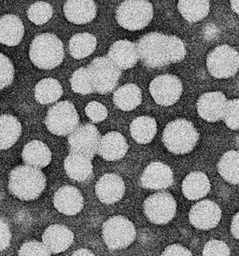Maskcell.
Masks as SVG:
<instances>
[{
	"label": "cell",
	"mask_w": 239,
	"mask_h": 256,
	"mask_svg": "<svg viewBox=\"0 0 239 256\" xmlns=\"http://www.w3.org/2000/svg\"><path fill=\"white\" fill-rule=\"evenodd\" d=\"M136 48L142 63L150 68L175 64L186 56L185 45L180 38L159 32H152L142 36Z\"/></svg>",
	"instance_id": "obj_1"
},
{
	"label": "cell",
	"mask_w": 239,
	"mask_h": 256,
	"mask_svg": "<svg viewBox=\"0 0 239 256\" xmlns=\"http://www.w3.org/2000/svg\"><path fill=\"white\" fill-rule=\"evenodd\" d=\"M47 180L42 171L29 166H18L8 176V191L15 198L24 201L40 198L46 188Z\"/></svg>",
	"instance_id": "obj_2"
},
{
	"label": "cell",
	"mask_w": 239,
	"mask_h": 256,
	"mask_svg": "<svg viewBox=\"0 0 239 256\" xmlns=\"http://www.w3.org/2000/svg\"><path fill=\"white\" fill-rule=\"evenodd\" d=\"M64 50L62 40L52 33L36 36L30 45L29 57L40 70H52L62 64Z\"/></svg>",
	"instance_id": "obj_3"
},
{
	"label": "cell",
	"mask_w": 239,
	"mask_h": 256,
	"mask_svg": "<svg viewBox=\"0 0 239 256\" xmlns=\"http://www.w3.org/2000/svg\"><path fill=\"white\" fill-rule=\"evenodd\" d=\"M162 143L174 154H187L196 146L199 133L192 122L186 119L170 122L162 132Z\"/></svg>",
	"instance_id": "obj_4"
},
{
	"label": "cell",
	"mask_w": 239,
	"mask_h": 256,
	"mask_svg": "<svg viewBox=\"0 0 239 256\" xmlns=\"http://www.w3.org/2000/svg\"><path fill=\"white\" fill-rule=\"evenodd\" d=\"M152 17V4L146 0L124 1L116 12V20L120 26L130 31L145 28Z\"/></svg>",
	"instance_id": "obj_5"
},
{
	"label": "cell",
	"mask_w": 239,
	"mask_h": 256,
	"mask_svg": "<svg viewBox=\"0 0 239 256\" xmlns=\"http://www.w3.org/2000/svg\"><path fill=\"white\" fill-rule=\"evenodd\" d=\"M136 236L134 224L122 215L110 217L102 224V238L110 250L126 249Z\"/></svg>",
	"instance_id": "obj_6"
},
{
	"label": "cell",
	"mask_w": 239,
	"mask_h": 256,
	"mask_svg": "<svg viewBox=\"0 0 239 256\" xmlns=\"http://www.w3.org/2000/svg\"><path fill=\"white\" fill-rule=\"evenodd\" d=\"M44 122L52 134L64 136L78 128L80 117L70 101H62L50 108Z\"/></svg>",
	"instance_id": "obj_7"
},
{
	"label": "cell",
	"mask_w": 239,
	"mask_h": 256,
	"mask_svg": "<svg viewBox=\"0 0 239 256\" xmlns=\"http://www.w3.org/2000/svg\"><path fill=\"white\" fill-rule=\"evenodd\" d=\"M206 66L214 78L234 77L239 70L238 52L228 44L217 46L208 54Z\"/></svg>",
	"instance_id": "obj_8"
},
{
	"label": "cell",
	"mask_w": 239,
	"mask_h": 256,
	"mask_svg": "<svg viewBox=\"0 0 239 256\" xmlns=\"http://www.w3.org/2000/svg\"><path fill=\"white\" fill-rule=\"evenodd\" d=\"M87 68L91 74L94 91L100 94L114 90L122 76L120 70L108 57L94 58Z\"/></svg>",
	"instance_id": "obj_9"
},
{
	"label": "cell",
	"mask_w": 239,
	"mask_h": 256,
	"mask_svg": "<svg viewBox=\"0 0 239 256\" xmlns=\"http://www.w3.org/2000/svg\"><path fill=\"white\" fill-rule=\"evenodd\" d=\"M144 214L154 224H166L176 214V202L168 192H159L150 196L143 204Z\"/></svg>",
	"instance_id": "obj_10"
},
{
	"label": "cell",
	"mask_w": 239,
	"mask_h": 256,
	"mask_svg": "<svg viewBox=\"0 0 239 256\" xmlns=\"http://www.w3.org/2000/svg\"><path fill=\"white\" fill-rule=\"evenodd\" d=\"M183 91L180 78L171 74L159 75L150 84V92L155 102L164 107H169L180 100Z\"/></svg>",
	"instance_id": "obj_11"
},
{
	"label": "cell",
	"mask_w": 239,
	"mask_h": 256,
	"mask_svg": "<svg viewBox=\"0 0 239 256\" xmlns=\"http://www.w3.org/2000/svg\"><path fill=\"white\" fill-rule=\"evenodd\" d=\"M101 135L98 129L92 124L80 126L68 136L70 154L84 156L90 159L98 152Z\"/></svg>",
	"instance_id": "obj_12"
},
{
	"label": "cell",
	"mask_w": 239,
	"mask_h": 256,
	"mask_svg": "<svg viewBox=\"0 0 239 256\" xmlns=\"http://www.w3.org/2000/svg\"><path fill=\"white\" fill-rule=\"evenodd\" d=\"M222 219V210L211 200L199 201L190 208L189 220L194 228L200 230H210L218 224Z\"/></svg>",
	"instance_id": "obj_13"
},
{
	"label": "cell",
	"mask_w": 239,
	"mask_h": 256,
	"mask_svg": "<svg viewBox=\"0 0 239 256\" xmlns=\"http://www.w3.org/2000/svg\"><path fill=\"white\" fill-rule=\"evenodd\" d=\"M228 100L222 92H208L197 100V112L204 121L217 122L224 119Z\"/></svg>",
	"instance_id": "obj_14"
},
{
	"label": "cell",
	"mask_w": 239,
	"mask_h": 256,
	"mask_svg": "<svg viewBox=\"0 0 239 256\" xmlns=\"http://www.w3.org/2000/svg\"><path fill=\"white\" fill-rule=\"evenodd\" d=\"M174 174L171 168L162 162L155 161L144 170L140 178V185L145 189L162 190L173 184Z\"/></svg>",
	"instance_id": "obj_15"
},
{
	"label": "cell",
	"mask_w": 239,
	"mask_h": 256,
	"mask_svg": "<svg viewBox=\"0 0 239 256\" xmlns=\"http://www.w3.org/2000/svg\"><path fill=\"white\" fill-rule=\"evenodd\" d=\"M126 192L122 178L114 173H106L96 184V194L102 203L110 205L122 200Z\"/></svg>",
	"instance_id": "obj_16"
},
{
	"label": "cell",
	"mask_w": 239,
	"mask_h": 256,
	"mask_svg": "<svg viewBox=\"0 0 239 256\" xmlns=\"http://www.w3.org/2000/svg\"><path fill=\"white\" fill-rule=\"evenodd\" d=\"M54 205L60 214L73 216L82 210L84 200L82 192L76 187L64 185L54 194Z\"/></svg>",
	"instance_id": "obj_17"
},
{
	"label": "cell",
	"mask_w": 239,
	"mask_h": 256,
	"mask_svg": "<svg viewBox=\"0 0 239 256\" xmlns=\"http://www.w3.org/2000/svg\"><path fill=\"white\" fill-rule=\"evenodd\" d=\"M73 242L74 233L63 224H52L43 232L42 242L52 254L66 252Z\"/></svg>",
	"instance_id": "obj_18"
},
{
	"label": "cell",
	"mask_w": 239,
	"mask_h": 256,
	"mask_svg": "<svg viewBox=\"0 0 239 256\" xmlns=\"http://www.w3.org/2000/svg\"><path fill=\"white\" fill-rule=\"evenodd\" d=\"M108 58L120 70L132 68L140 59L136 45L127 40H120L113 43L108 52Z\"/></svg>",
	"instance_id": "obj_19"
},
{
	"label": "cell",
	"mask_w": 239,
	"mask_h": 256,
	"mask_svg": "<svg viewBox=\"0 0 239 256\" xmlns=\"http://www.w3.org/2000/svg\"><path fill=\"white\" fill-rule=\"evenodd\" d=\"M64 14L71 22L84 24L96 18L98 6L92 0H68L64 5Z\"/></svg>",
	"instance_id": "obj_20"
},
{
	"label": "cell",
	"mask_w": 239,
	"mask_h": 256,
	"mask_svg": "<svg viewBox=\"0 0 239 256\" xmlns=\"http://www.w3.org/2000/svg\"><path fill=\"white\" fill-rule=\"evenodd\" d=\"M127 150L126 138L117 131H112L101 138L98 154L106 161H117L126 156Z\"/></svg>",
	"instance_id": "obj_21"
},
{
	"label": "cell",
	"mask_w": 239,
	"mask_h": 256,
	"mask_svg": "<svg viewBox=\"0 0 239 256\" xmlns=\"http://www.w3.org/2000/svg\"><path fill=\"white\" fill-rule=\"evenodd\" d=\"M211 189L208 177L202 171L189 173L182 182V192L189 200H197L204 198Z\"/></svg>",
	"instance_id": "obj_22"
},
{
	"label": "cell",
	"mask_w": 239,
	"mask_h": 256,
	"mask_svg": "<svg viewBox=\"0 0 239 256\" xmlns=\"http://www.w3.org/2000/svg\"><path fill=\"white\" fill-rule=\"evenodd\" d=\"M24 35V26L21 19L14 14H6L0 19V42L14 47L21 42Z\"/></svg>",
	"instance_id": "obj_23"
},
{
	"label": "cell",
	"mask_w": 239,
	"mask_h": 256,
	"mask_svg": "<svg viewBox=\"0 0 239 256\" xmlns=\"http://www.w3.org/2000/svg\"><path fill=\"white\" fill-rule=\"evenodd\" d=\"M22 157L26 166L36 168H43L50 163L52 152L42 142L32 140L24 146Z\"/></svg>",
	"instance_id": "obj_24"
},
{
	"label": "cell",
	"mask_w": 239,
	"mask_h": 256,
	"mask_svg": "<svg viewBox=\"0 0 239 256\" xmlns=\"http://www.w3.org/2000/svg\"><path fill=\"white\" fill-rule=\"evenodd\" d=\"M64 168L68 176L77 182H84L92 176V160L84 156L68 154L64 161Z\"/></svg>",
	"instance_id": "obj_25"
},
{
	"label": "cell",
	"mask_w": 239,
	"mask_h": 256,
	"mask_svg": "<svg viewBox=\"0 0 239 256\" xmlns=\"http://www.w3.org/2000/svg\"><path fill=\"white\" fill-rule=\"evenodd\" d=\"M142 101L140 88L134 84H127L119 87L113 94L115 106L124 112L133 110Z\"/></svg>",
	"instance_id": "obj_26"
},
{
	"label": "cell",
	"mask_w": 239,
	"mask_h": 256,
	"mask_svg": "<svg viewBox=\"0 0 239 256\" xmlns=\"http://www.w3.org/2000/svg\"><path fill=\"white\" fill-rule=\"evenodd\" d=\"M21 132V122L16 117L2 114L0 117V149L7 150L14 146Z\"/></svg>",
	"instance_id": "obj_27"
},
{
	"label": "cell",
	"mask_w": 239,
	"mask_h": 256,
	"mask_svg": "<svg viewBox=\"0 0 239 256\" xmlns=\"http://www.w3.org/2000/svg\"><path fill=\"white\" fill-rule=\"evenodd\" d=\"M130 133L140 144L152 142L157 133V122L150 116H140L130 124Z\"/></svg>",
	"instance_id": "obj_28"
},
{
	"label": "cell",
	"mask_w": 239,
	"mask_h": 256,
	"mask_svg": "<svg viewBox=\"0 0 239 256\" xmlns=\"http://www.w3.org/2000/svg\"><path fill=\"white\" fill-rule=\"evenodd\" d=\"M178 8L186 21L197 22L208 15L210 3L208 0H180Z\"/></svg>",
	"instance_id": "obj_29"
},
{
	"label": "cell",
	"mask_w": 239,
	"mask_h": 256,
	"mask_svg": "<svg viewBox=\"0 0 239 256\" xmlns=\"http://www.w3.org/2000/svg\"><path fill=\"white\" fill-rule=\"evenodd\" d=\"M218 174L227 182L239 184V150H228L218 160Z\"/></svg>",
	"instance_id": "obj_30"
},
{
	"label": "cell",
	"mask_w": 239,
	"mask_h": 256,
	"mask_svg": "<svg viewBox=\"0 0 239 256\" xmlns=\"http://www.w3.org/2000/svg\"><path fill=\"white\" fill-rule=\"evenodd\" d=\"M63 92V87L57 80L43 78L36 84V100L43 105L50 104L59 100Z\"/></svg>",
	"instance_id": "obj_31"
},
{
	"label": "cell",
	"mask_w": 239,
	"mask_h": 256,
	"mask_svg": "<svg viewBox=\"0 0 239 256\" xmlns=\"http://www.w3.org/2000/svg\"><path fill=\"white\" fill-rule=\"evenodd\" d=\"M96 38L90 33H78L70 40L71 56L77 60L91 56L96 47Z\"/></svg>",
	"instance_id": "obj_32"
},
{
	"label": "cell",
	"mask_w": 239,
	"mask_h": 256,
	"mask_svg": "<svg viewBox=\"0 0 239 256\" xmlns=\"http://www.w3.org/2000/svg\"><path fill=\"white\" fill-rule=\"evenodd\" d=\"M72 90L80 94H89L94 91L91 74L87 68H80L72 74L70 78Z\"/></svg>",
	"instance_id": "obj_33"
},
{
	"label": "cell",
	"mask_w": 239,
	"mask_h": 256,
	"mask_svg": "<svg viewBox=\"0 0 239 256\" xmlns=\"http://www.w3.org/2000/svg\"><path fill=\"white\" fill-rule=\"evenodd\" d=\"M54 14V8L47 2H36L29 7L28 10V19L35 24L40 26L49 22Z\"/></svg>",
	"instance_id": "obj_34"
},
{
	"label": "cell",
	"mask_w": 239,
	"mask_h": 256,
	"mask_svg": "<svg viewBox=\"0 0 239 256\" xmlns=\"http://www.w3.org/2000/svg\"><path fill=\"white\" fill-rule=\"evenodd\" d=\"M222 121L232 130H239V98L228 100Z\"/></svg>",
	"instance_id": "obj_35"
},
{
	"label": "cell",
	"mask_w": 239,
	"mask_h": 256,
	"mask_svg": "<svg viewBox=\"0 0 239 256\" xmlns=\"http://www.w3.org/2000/svg\"><path fill=\"white\" fill-rule=\"evenodd\" d=\"M50 252L43 242H28L24 243L18 252V256H50Z\"/></svg>",
	"instance_id": "obj_36"
},
{
	"label": "cell",
	"mask_w": 239,
	"mask_h": 256,
	"mask_svg": "<svg viewBox=\"0 0 239 256\" xmlns=\"http://www.w3.org/2000/svg\"><path fill=\"white\" fill-rule=\"evenodd\" d=\"M1 62V80H0V88L3 90L8 86H10L14 78V66L12 61L3 54H0Z\"/></svg>",
	"instance_id": "obj_37"
},
{
	"label": "cell",
	"mask_w": 239,
	"mask_h": 256,
	"mask_svg": "<svg viewBox=\"0 0 239 256\" xmlns=\"http://www.w3.org/2000/svg\"><path fill=\"white\" fill-rule=\"evenodd\" d=\"M203 256H230V248L224 242L211 240L203 249Z\"/></svg>",
	"instance_id": "obj_38"
},
{
	"label": "cell",
	"mask_w": 239,
	"mask_h": 256,
	"mask_svg": "<svg viewBox=\"0 0 239 256\" xmlns=\"http://www.w3.org/2000/svg\"><path fill=\"white\" fill-rule=\"evenodd\" d=\"M85 114L91 121L100 122L108 117V110L103 104L98 101H92L86 105Z\"/></svg>",
	"instance_id": "obj_39"
},
{
	"label": "cell",
	"mask_w": 239,
	"mask_h": 256,
	"mask_svg": "<svg viewBox=\"0 0 239 256\" xmlns=\"http://www.w3.org/2000/svg\"><path fill=\"white\" fill-rule=\"evenodd\" d=\"M0 250L3 252L10 247V240H12V234L10 231V228L7 222L4 220V219H1L0 220Z\"/></svg>",
	"instance_id": "obj_40"
},
{
	"label": "cell",
	"mask_w": 239,
	"mask_h": 256,
	"mask_svg": "<svg viewBox=\"0 0 239 256\" xmlns=\"http://www.w3.org/2000/svg\"><path fill=\"white\" fill-rule=\"evenodd\" d=\"M161 256H192V254L182 245L172 244L164 249Z\"/></svg>",
	"instance_id": "obj_41"
},
{
	"label": "cell",
	"mask_w": 239,
	"mask_h": 256,
	"mask_svg": "<svg viewBox=\"0 0 239 256\" xmlns=\"http://www.w3.org/2000/svg\"><path fill=\"white\" fill-rule=\"evenodd\" d=\"M230 230H231V234L234 236V238L239 240V212H236L232 218Z\"/></svg>",
	"instance_id": "obj_42"
},
{
	"label": "cell",
	"mask_w": 239,
	"mask_h": 256,
	"mask_svg": "<svg viewBox=\"0 0 239 256\" xmlns=\"http://www.w3.org/2000/svg\"><path fill=\"white\" fill-rule=\"evenodd\" d=\"M71 256H96L94 254L88 249H80L73 252Z\"/></svg>",
	"instance_id": "obj_43"
},
{
	"label": "cell",
	"mask_w": 239,
	"mask_h": 256,
	"mask_svg": "<svg viewBox=\"0 0 239 256\" xmlns=\"http://www.w3.org/2000/svg\"><path fill=\"white\" fill-rule=\"evenodd\" d=\"M231 7L232 10L236 14L239 15V0H232L231 2Z\"/></svg>",
	"instance_id": "obj_44"
}]
</instances>
